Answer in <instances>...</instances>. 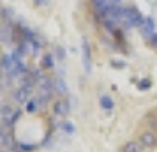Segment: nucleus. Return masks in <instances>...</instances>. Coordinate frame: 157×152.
<instances>
[{
	"mask_svg": "<svg viewBox=\"0 0 157 152\" xmlns=\"http://www.w3.org/2000/svg\"><path fill=\"white\" fill-rule=\"evenodd\" d=\"M138 142H140L143 147L152 149V147L157 145V136H155V133H152V131H143L141 134H140V140H138Z\"/></svg>",
	"mask_w": 157,
	"mask_h": 152,
	"instance_id": "f257e3e1",
	"label": "nucleus"
},
{
	"mask_svg": "<svg viewBox=\"0 0 157 152\" xmlns=\"http://www.w3.org/2000/svg\"><path fill=\"white\" fill-rule=\"evenodd\" d=\"M140 29H141L143 36L147 37V39H150V37L155 34V21H154L150 16H147V18H145V21H143V25L140 27Z\"/></svg>",
	"mask_w": 157,
	"mask_h": 152,
	"instance_id": "f03ea898",
	"label": "nucleus"
},
{
	"mask_svg": "<svg viewBox=\"0 0 157 152\" xmlns=\"http://www.w3.org/2000/svg\"><path fill=\"white\" fill-rule=\"evenodd\" d=\"M81 50H83V65H85V71L90 72L92 71V58H90V46L86 43V39H83Z\"/></svg>",
	"mask_w": 157,
	"mask_h": 152,
	"instance_id": "7ed1b4c3",
	"label": "nucleus"
},
{
	"mask_svg": "<svg viewBox=\"0 0 157 152\" xmlns=\"http://www.w3.org/2000/svg\"><path fill=\"white\" fill-rule=\"evenodd\" d=\"M13 41V27L7 23H0V43H11Z\"/></svg>",
	"mask_w": 157,
	"mask_h": 152,
	"instance_id": "20e7f679",
	"label": "nucleus"
},
{
	"mask_svg": "<svg viewBox=\"0 0 157 152\" xmlns=\"http://www.w3.org/2000/svg\"><path fill=\"white\" fill-rule=\"evenodd\" d=\"M53 111H55V115H57V117L69 115V103L64 101V99H58V101H55V104H53Z\"/></svg>",
	"mask_w": 157,
	"mask_h": 152,
	"instance_id": "39448f33",
	"label": "nucleus"
},
{
	"mask_svg": "<svg viewBox=\"0 0 157 152\" xmlns=\"http://www.w3.org/2000/svg\"><path fill=\"white\" fill-rule=\"evenodd\" d=\"M29 97H30V90H25V88H21V87L13 94V99H14L16 103H20V104L29 103Z\"/></svg>",
	"mask_w": 157,
	"mask_h": 152,
	"instance_id": "423d86ee",
	"label": "nucleus"
},
{
	"mask_svg": "<svg viewBox=\"0 0 157 152\" xmlns=\"http://www.w3.org/2000/svg\"><path fill=\"white\" fill-rule=\"evenodd\" d=\"M143 145L140 142H127L124 145V152H141Z\"/></svg>",
	"mask_w": 157,
	"mask_h": 152,
	"instance_id": "0eeeda50",
	"label": "nucleus"
},
{
	"mask_svg": "<svg viewBox=\"0 0 157 152\" xmlns=\"http://www.w3.org/2000/svg\"><path fill=\"white\" fill-rule=\"evenodd\" d=\"M101 106L104 110H108V111L113 110V99H111L109 95H102V97H101Z\"/></svg>",
	"mask_w": 157,
	"mask_h": 152,
	"instance_id": "6e6552de",
	"label": "nucleus"
},
{
	"mask_svg": "<svg viewBox=\"0 0 157 152\" xmlns=\"http://www.w3.org/2000/svg\"><path fill=\"white\" fill-rule=\"evenodd\" d=\"M53 85H55V90H57V92H60V94H64V92H67V88H65L64 80H60V78H58V80L55 81Z\"/></svg>",
	"mask_w": 157,
	"mask_h": 152,
	"instance_id": "1a4fd4ad",
	"label": "nucleus"
},
{
	"mask_svg": "<svg viewBox=\"0 0 157 152\" xmlns=\"http://www.w3.org/2000/svg\"><path fill=\"white\" fill-rule=\"evenodd\" d=\"M150 85H152V81H150L148 78H145V80H141L138 83V88H140V90H148Z\"/></svg>",
	"mask_w": 157,
	"mask_h": 152,
	"instance_id": "9d476101",
	"label": "nucleus"
},
{
	"mask_svg": "<svg viewBox=\"0 0 157 152\" xmlns=\"http://www.w3.org/2000/svg\"><path fill=\"white\" fill-rule=\"evenodd\" d=\"M43 65L44 67H51V65H53V57H51V55H46L44 60H43Z\"/></svg>",
	"mask_w": 157,
	"mask_h": 152,
	"instance_id": "9b49d317",
	"label": "nucleus"
},
{
	"mask_svg": "<svg viewBox=\"0 0 157 152\" xmlns=\"http://www.w3.org/2000/svg\"><path fill=\"white\" fill-rule=\"evenodd\" d=\"M62 129H64L65 133H69V134H72V133H74V126H72V124H69V122H65L64 126H62Z\"/></svg>",
	"mask_w": 157,
	"mask_h": 152,
	"instance_id": "f8f14e48",
	"label": "nucleus"
},
{
	"mask_svg": "<svg viewBox=\"0 0 157 152\" xmlns=\"http://www.w3.org/2000/svg\"><path fill=\"white\" fill-rule=\"evenodd\" d=\"M36 2V6H39V7H48L50 6V0H34Z\"/></svg>",
	"mask_w": 157,
	"mask_h": 152,
	"instance_id": "ddd939ff",
	"label": "nucleus"
},
{
	"mask_svg": "<svg viewBox=\"0 0 157 152\" xmlns=\"http://www.w3.org/2000/svg\"><path fill=\"white\" fill-rule=\"evenodd\" d=\"M6 134H7L6 131H2V129H0V145H4V142H6Z\"/></svg>",
	"mask_w": 157,
	"mask_h": 152,
	"instance_id": "4468645a",
	"label": "nucleus"
},
{
	"mask_svg": "<svg viewBox=\"0 0 157 152\" xmlns=\"http://www.w3.org/2000/svg\"><path fill=\"white\" fill-rule=\"evenodd\" d=\"M2 13L6 14V16H4V18H7V20H9V18H13V11H9V9H4Z\"/></svg>",
	"mask_w": 157,
	"mask_h": 152,
	"instance_id": "2eb2a0df",
	"label": "nucleus"
},
{
	"mask_svg": "<svg viewBox=\"0 0 157 152\" xmlns=\"http://www.w3.org/2000/svg\"><path fill=\"white\" fill-rule=\"evenodd\" d=\"M118 2H120V0H113V4H118Z\"/></svg>",
	"mask_w": 157,
	"mask_h": 152,
	"instance_id": "dca6fc26",
	"label": "nucleus"
},
{
	"mask_svg": "<svg viewBox=\"0 0 157 152\" xmlns=\"http://www.w3.org/2000/svg\"><path fill=\"white\" fill-rule=\"evenodd\" d=\"M0 111H2V104H0Z\"/></svg>",
	"mask_w": 157,
	"mask_h": 152,
	"instance_id": "f3484780",
	"label": "nucleus"
}]
</instances>
